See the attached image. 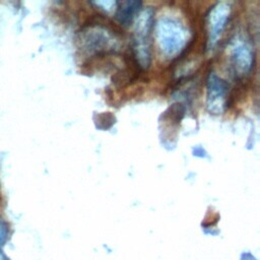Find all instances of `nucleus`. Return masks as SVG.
Wrapping results in <instances>:
<instances>
[{"instance_id": "20e7f679", "label": "nucleus", "mask_w": 260, "mask_h": 260, "mask_svg": "<svg viewBox=\"0 0 260 260\" xmlns=\"http://www.w3.org/2000/svg\"><path fill=\"white\" fill-rule=\"evenodd\" d=\"M233 7L230 2H217L206 12L203 20L205 45L208 50L213 48L226 28L232 17Z\"/></svg>"}, {"instance_id": "6e6552de", "label": "nucleus", "mask_w": 260, "mask_h": 260, "mask_svg": "<svg viewBox=\"0 0 260 260\" xmlns=\"http://www.w3.org/2000/svg\"><path fill=\"white\" fill-rule=\"evenodd\" d=\"M9 235V226L6 222V220L2 217H0V249L3 248L5 245Z\"/></svg>"}, {"instance_id": "39448f33", "label": "nucleus", "mask_w": 260, "mask_h": 260, "mask_svg": "<svg viewBox=\"0 0 260 260\" xmlns=\"http://www.w3.org/2000/svg\"><path fill=\"white\" fill-rule=\"evenodd\" d=\"M229 49L235 75L242 79L250 75L255 65V54L248 38L242 34L235 35L229 43Z\"/></svg>"}, {"instance_id": "423d86ee", "label": "nucleus", "mask_w": 260, "mask_h": 260, "mask_svg": "<svg viewBox=\"0 0 260 260\" xmlns=\"http://www.w3.org/2000/svg\"><path fill=\"white\" fill-rule=\"evenodd\" d=\"M206 107L214 115L221 114L229 104V83L215 72L210 71L206 78Z\"/></svg>"}, {"instance_id": "f03ea898", "label": "nucleus", "mask_w": 260, "mask_h": 260, "mask_svg": "<svg viewBox=\"0 0 260 260\" xmlns=\"http://www.w3.org/2000/svg\"><path fill=\"white\" fill-rule=\"evenodd\" d=\"M79 49L91 57H102L115 53L119 48V38L115 29L103 23L89 22L78 34Z\"/></svg>"}, {"instance_id": "0eeeda50", "label": "nucleus", "mask_w": 260, "mask_h": 260, "mask_svg": "<svg viewBox=\"0 0 260 260\" xmlns=\"http://www.w3.org/2000/svg\"><path fill=\"white\" fill-rule=\"evenodd\" d=\"M141 6L139 1H123L117 4L115 17L122 25H129Z\"/></svg>"}, {"instance_id": "7ed1b4c3", "label": "nucleus", "mask_w": 260, "mask_h": 260, "mask_svg": "<svg viewBox=\"0 0 260 260\" xmlns=\"http://www.w3.org/2000/svg\"><path fill=\"white\" fill-rule=\"evenodd\" d=\"M154 35L158 48L167 58L179 57L187 49V30L175 17L160 16L154 22Z\"/></svg>"}, {"instance_id": "1a4fd4ad", "label": "nucleus", "mask_w": 260, "mask_h": 260, "mask_svg": "<svg viewBox=\"0 0 260 260\" xmlns=\"http://www.w3.org/2000/svg\"><path fill=\"white\" fill-rule=\"evenodd\" d=\"M93 4H95L96 6L101 7L104 10L111 11L117 7L118 2H116V1H98V2H93Z\"/></svg>"}, {"instance_id": "f257e3e1", "label": "nucleus", "mask_w": 260, "mask_h": 260, "mask_svg": "<svg viewBox=\"0 0 260 260\" xmlns=\"http://www.w3.org/2000/svg\"><path fill=\"white\" fill-rule=\"evenodd\" d=\"M153 25V8L142 9L136 16L131 41V57L140 70L147 69L151 62V32Z\"/></svg>"}, {"instance_id": "9d476101", "label": "nucleus", "mask_w": 260, "mask_h": 260, "mask_svg": "<svg viewBox=\"0 0 260 260\" xmlns=\"http://www.w3.org/2000/svg\"><path fill=\"white\" fill-rule=\"evenodd\" d=\"M0 260H9V259L7 258V256L4 254V252H3L2 249H0Z\"/></svg>"}]
</instances>
